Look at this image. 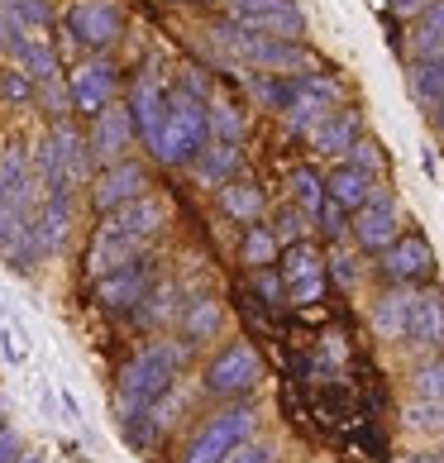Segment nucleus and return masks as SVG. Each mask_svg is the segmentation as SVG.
Wrapping results in <instances>:
<instances>
[{
	"mask_svg": "<svg viewBox=\"0 0 444 463\" xmlns=\"http://www.w3.org/2000/svg\"><path fill=\"white\" fill-rule=\"evenodd\" d=\"M196 177L206 182V186H225L234 173H239V144H225V139H215L196 153Z\"/></svg>",
	"mask_w": 444,
	"mask_h": 463,
	"instance_id": "4be33fe9",
	"label": "nucleus"
},
{
	"mask_svg": "<svg viewBox=\"0 0 444 463\" xmlns=\"http://www.w3.org/2000/svg\"><path fill=\"white\" fill-rule=\"evenodd\" d=\"M167 225V205H163V196H134V201H125V205H115V211H106V220H100L96 230H106V234H119V239H129V244H148L153 234H158Z\"/></svg>",
	"mask_w": 444,
	"mask_h": 463,
	"instance_id": "0eeeda50",
	"label": "nucleus"
},
{
	"mask_svg": "<svg viewBox=\"0 0 444 463\" xmlns=\"http://www.w3.org/2000/svg\"><path fill=\"white\" fill-rule=\"evenodd\" d=\"M373 192H378V177L364 173V167H354V163H339L335 173L326 177V196H330V201H339L349 215H354V211H358V205H364Z\"/></svg>",
	"mask_w": 444,
	"mask_h": 463,
	"instance_id": "aec40b11",
	"label": "nucleus"
},
{
	"mask_svg": "<svg viewBox=\"0 0 444 463\" xmlns=\"http://www.w3.org/2000/svg\"><path fill=\"white\" fill-rule=\"evenodd\" d=\"M383 278L387 282H397V287H406V282H425L435 272V249L425 244L420 234H397L392 244L383 249Z\"/></svg>",
	"mask_w": 444,
	"mask_h": 463,
	"instance_id": "9b49d317",
	"label": "nucleus"
},
{
	"mask_svg": "<svg viewBox=\"0 0 444 463\" xmlns=\"http://www.w3.org/2000/svg\"><path fill=\"white\" fill-rule=\"evenodd\" d=\"M144 301H153V306H144V325H163L167 316H177V287L173 282H163L153 297H144Z\"/></svg>",
	"mask_w": 444,
	"mask_h": 463,
	"instance_id": "c9c22d12",
	"label": "nucleus"
},
{
	"mask_svg": "<svg viewBox=\"0 0 444 463\" xmlns=\"http://www.w3.org/2000/svg\"><path fill=\"white\" fill-rule=\"evenodd\" d=\"M406 430L444 439V406H435V402H420V397H416L411 406H406Z\"/></svg>",
	"mask_w": 444,
	"mask_h": 463,
	"instance_id": "2f4dec72",
	"label": "nucleus"
},
{
	"mask_svg": "<svg viewBox=\"0 0 444 463\" xmlns=\"http://www.w3.org/2000/svg\"><path fill=\"white\" fill-rule=\"evenodd\" d=\"M0 339H5V358H10V364H20V358H24V349L14 345V335H10V330H0Z\"/></svg>",
	"mask_w": 444,
	"mask_h": 463,
	"instance_id": "de8ad7c7",
	"label": "nucleus"
},
{
	"mask_svg": "<svg viewBox=\"0 0 444 463\" xmlns=\"http://www.w3.org/2000/svg\"><path fill=\"white\" fill-rule=\"evenodd\" d=\"M129 139H134V119H129V110L106 106V110L96 115V129H91V153H96V158L115 163L119 153L129 148Z\"/></svg>",
	"mask_w": 444,
	"mask_h": 463,
	"instance_id": "6ab92c4d",
	"label": "nucleus"
},
{
	"mask_svg": "<svg viewBox=\"0 0 444 463\" xmlns=\"http://www.w3.org/2000/svg\"><path fill=\"white\" fill-rule=\"evenodd\" d=\"M186 364V345H173V339H153L139 354L119 368V383H115V420L125 425L134 420L144 406H153L167 387L177 383V373Z\"/></svg>",
	"mask_w": 444,
	"mask_h": 463,
	"instance_id": "f257e3e1",
	"label": "nucleus"
},
{
	"mask_svg": "<svg viewBox=\"0 0 444 463\" xmlns=\"http://www.w3.org/2000/svg\"><path fill=\"white\" fill-rule=\"evenodd\" d=\"M230 20L249 33H272V39H301L306 14L292 0H230Z\"/></svg>",
	"mask_w": 444,
	"mask_h": 463,
	"instance_id": "423d86ee",
	"label": "nucleus"
},
{
	"mask_svg": "<svg viewBox=\"0 0 444 463\" xmlns=\"http://www.w3.org/2000/svg\"><path fill=\"white\" fill-rule=\"evenodd\" d=\"M215 39L234 48L244 62L253 67H263V72L272 77H301V72H316V58L301 48V39H272V33H249V29H239L234 20L230 24H220L215 29Z\"/></svg>",
	"mask_w": 444,
	"mask_h": 463,
	"instance_id": "7ed1b4c3",
	"label": "nucleus"
},
{
	"mask_svg": "<svg viewBox=\"0 0 444 463\" xmlns=\"http://www.w3.org/2000/svg\"><path fill=\"white\" fill-rule=\"evenodd\" d=\"M173 5H201V0H173Z\"/></svg>",
	"mask_w": 444,
	"mask_h": 463,
	"instance_id": "3c124183",
	"label": "nucleus"
},
{
	"mask_svg": "<svg viewBox=\"0 0 444 463\" xmlns=\"http://www.w3.org/2000/svg\"><path fill=\"white\" fill-rule=\"evenodd\" d=\"M0 91H5L10 100H24V96H33V81L24 72H10L5 81H0Z\"/></svg>",
	"mask_w": 444,
	"mask_h": 463,
	"instance_id": "c03bdc74",
	"label": "nucleus"
},
{
	"mask_svg": "<svg viewBox=\"0 0 444 463\" xmlns=\"http://www.w3.org/2000/svg\"><path fill=\"white\" fill-rule=\"evenodd\" d=\"M33 211H20V205H0V253H10L20 244V234L29 230Z\"/></svg>",
	"mask_w": 444,
	"mask_h": 463,
	"instance_id": "f704fd0d",
	"label": "nucleus"
},
{
	"mask_svg": "<svg viewBox=\"0 0 444 463\" xmlns=\"http://www.w3.org/2000/svg\"><path fill=\"white\" fill-rule=\"evenodd\" d=\"M430 119H435V129L444 134V96H439V100H435V106H430Z\"/></svg>",
	"mask_w": 444,
	"mask_h": 463,
	"instance_id": "09e8293b",
	"label": "nucleus"
},
{
	"mask_svg": "<svg viewBox=\"0 0 444 463\" xmlns=\"http://www.w3.org/2000/svg\"><path fill=\"white\" fill-rule=\"evenodd\" d=\"M345 163H354V167H364V173H373V177H378L383 167H387V158H383V144H378V139H364V134H358V139L349 144V153H345Z\"/></svg>",
	"mask_w": 444,
	"mask_h": 463,
	"instance_id": "72a5a7b5",
	"label": "nucleus"
},
{
	"mask_svg": "<svg viewBox=\"0 0 444 463\" xmlns=\"http://www.w3.org/2000/svg\"><path fill=\"white\" fill-rule=\"evenodd\" d=\"M5 33H10V20L0 14V48H5Z\"/></svg>",
	"mask_w": 444,
	"mask_h": 463,
	"instance_id": "8fccbe9b",
	"label": "nucleus"
},
{
	"mask_svg": "<svg viewBox=\"0 0 444 463\" xmlns=\"http://www.w3.org/2000/svg\"><path fill=\"white\" fill-rule=\"evenodd\" d=\"M148 192V167L144 163H129V158H115L106 173L96 177L91 186V201L100 205V211H115V205H125L134 196Z\"/></svg>",
	"mask_w": 444,
	"mask_h": 463,
	"instance_id": "ddd939ff",
	"label": "nucleus"
},
{
	"mask_svg": "<svg viewBox=\"0 0 444 463\" xmlns=\"http://www.w3.org/2000/svg\"><path fill=\"white\" fill-rule=\"evenodd\" d=\"M425 5H430V0H387V10L397 14V20H416Z\"/></svg>",
	"mask_w": 444,
	"mask_h": 463,
	"instance_id": "a18cd8bd",
	"label": "nucleus"
},
{
	"mask_svg": "<svg viewBox=\"0 0 444 463\" xmlns=\"http://www.w3.org/2000/svg\"><path fill=\"white\" fill-rule=\"evenodd\" d=\"M253 430H259V411H253V406H225L220 416H211L192 435L182 463H225L239 444L253 439Z\"/></svg>",
	"mask_w": 444,
	"mask_h": 463,
	"instance_id": "20e7f679",
	"label": "nucleus"
},
{
	"mask_svg": "<svg viewBox=\"0 0 444 463\" xmlns=\"http://www.w3.org/2000/svg\"><path fill=\"white\" fill-rule=\"evenodd\" d=\"M306 230H311V215H306L301 205H292V211H282V215H278V225H272V239H278V244H297Z\"/></svg>",
	"mask_w": 444,
	"mask_h": 463,
	"instance_id": "e433bc0d",
	"label": "nucleus"
},
{
	"mask_svg": "<svg viewBox=\"0 0 444 463\" xmlns=\"http://www.w3.org/2000/svg\"><path fill=\"white\" fill-rule=\"evenodd\" d=\"M292 201H297L311 220H316L320 201H326V177H316L311 167H297V173H292Z\"/></svg>",
	"mask_w": 444,
	"mask_h": 463,
	"instance_id": "7c9ffc66",
	"label": "nucleus"
},
{
	"mask_svg": "<svg viewBox=\"0 0 444 463\" xmlns=\"http://www.w3.org/2000/svg\"><path fill=\"white\" fill-rule=\"evenodd\" d=\"M444 53V0H430L416 14V33H411V58H430Z\"/></svg>",
	"mask_w": 444,
	"mask_h": 463,
	"instance_id": "393cba45",
	"label": "nucleus"
},
{
	"mask_svg": "<svg viewBox=\"0 0 444 463\" xmlns=\"http://www.w3.org/2000/svg\"><path fill=\"white\" fill-rule=\"evenodd\" d=\"M287 297H292V306H316L320 297H326V272H320V278H306V282H292Z\"/></svg>",
	"mask_w": 444,
	"mask_h": 463,
	"instance_id": "58836bf2",
	"label": "nucleus"
},
{
	"mask_svg": "<svg viewBox=\"0 0 444 463\" xmlns=\"http://www.w3.org/2000/svg\"><path fill=\"white\" fill-rule=\"evenodd\" d=\"M206 125H211L215 139H225V144L244 139V115H239V106H234V100H225V96H211L206 100Z\"/></svg>",
	"mask_w": 444,
	"mask_h": 463,
	"instance_id": "cd10ccee",
	"label": "nucleus"
},
{
	"mask_svg": "<svg viewBox=\"0 0 444 463\" xmlns=\"http://www.w3.org/2000/svg\"><path fill=\"white\" fill-rule=\"evenodd\" d=\"M0 14H5L10 24L29 29V33L53 24V10H48V0H5V10H0Z\"/></svg>",
	"mask_w": 444,
	"mask_h": 463,
	"instance_id": "c756f323",
	"label": "nucleus"
},
{
	"mask_svg": "<svg viewBox=\"0 0 444 463\" xmlns=\"http://www.w3.org/2000/svg\"><path fill=\"white\" fill-rule=\"evenodd\" d=\"M239 259H244L249 268H268V263H278V239H272V230L249 225L244 244H239Z\"/></svg>",
	"mask_w": 444,
	"mask_h": 463,
	"instance_id": "c85d7f7f",
	"label": "nucleus"
},
{
	"mask_svg": "<svg viewBox=\"0 0 444 463\" xmlns=\"http://www.w3.org/2000/svg\"><path fill=\"white\" fill-rule=\"evenodd\" d=\"M253 287H259V297H263L268 306H278V301H282V291H287L282 272H268V268H253Z\"/></svg>",
	"mask_w": 444,
	"mask_h": 463,
	"instance_id": "ea45409f",
	"label": "nucleus"
},
{
	"mask_svg": "<svg viewBox=\"0 0 444 463\" xmlns=\"http://www.w3.org/2000/svg\"><path fill=\"white\" fill-rule=\"evenodd\" d=\"M345 215H349L345 205H339V201H330V196H326V201H320V211H316V225H320V234H330V239H339V234L349 230V225H345Z\"/></svg>",
	"mask_w": 444,
	"mask_h": 463,
	"instance_id": "4c0bfd02",
	"label": "nucleus"
},
{
	"mask_svg": "<svg viewBox=\"0 0 444 463\" xmlns=\"http://www.w3.org/2000/svg\"><path fill=\"white\" fill-rule=\"evenodd\" d=\"M220 205H225V215L253 225V220L263 215V192L253 182H225V186H220Z\"/></svg>",
	"mask_w": 444,
	"mask_h": 463,
	"instance_id": "a878e982",
	"label": "nucleus"
},
{
	"mask_svg": "<svg viewBox=\"0 0 444 463\" xmlns=\"http://www.w3.org/2000/svg\"><path fill=\"white\" fill-rule=\"evenodd\" d=\"M115 67L110 62H81L72 67V77H67V100L81 110V115H100L110 106V96H115Z\"/></svg>",
	"mask_w": 444,
	"mask_h": 463,
	"instance_id": "f8f14e48",
	"label": "nucleus"
},
{
	"mask_svg": "<svg viewBox=\"0 0 444 463\" xmlns=\"http://www.w3.org/2000/svg\"><path fill=\"white\" fill-rule=\"evenodd\" d=\"M406 345H416V349L444 345V291H411V311H406Z\"/></svg>",
	"mask_w": 444,
	"mask_h": 463,
	"instance_id": "4468645a",
	"label": "nucleus"
},
{
	"mask_svg": "<svg viewBox=\"0 0 444 463\" xmlns=\"http://www.w3.org/2000/svg\"><path fill=\"white\" fill-rule=\"evenodd\" d=\"M39 177H43V186H77V182L91 177L87 139H81L67 119H53V129H48V139L39 148Z\"/></svg>",
	"mask_w": 444,
	"mask_h": 463,
	"instance_id": "39448f33",
	"label": "nucleus"
},
{
	"mask_svg": "<svg viewBox=\"0 0 444 463\" xmlns=\"http://www.w3.org/2000/svg\"><path fill=\"white\" fill-rule=\"evenodd\" d=\"M406 91L420 110H430L435 100L444 96V53H430V58H411L406 67Z\"/></svg>",
	"mask_w": 444,
	"mask_h": 463,
	"instance_id": "412c9836",
	"label": "nucleus"
},
{
	"mask_svg": "<svg viewBox=\"0 0 444 463\" xmlns=\"http://www.w3.org/2000/svg\"><path fill=\"white\" fill-rule=\"evenodd\" d=\"M20 463H43V458H20Z\"/></svg>",
	"mask_w": 444,
	"mask_h": 463,
	"instance_id": "603ef678",
	"label": "nucleus"
},
{
	"mask_svg": "<svg viewBox=\"0 0 444 463\" xmlns=\"http://www.w3.org/2000/svg\"><path fill=\"white\" fill-rule=\"evenodd\" d=\"M406 311H411V291H383L373 301V330L378 339H406Z\"/></svg>",
	"mask_w": 444,
	"mask_h": 463,
	"instance_id": "5701e85b",
	"label": "nucleus"
},
{
	"mask_svg": "<svg viewBox=\"0 0 444 463\" xmlns=\"http://www.w3.org/2000/svg\"><path fill=\"white\" fill-rule=\"evenodd\" d=\"M220 325H225L220 301L201 297V301H192V306H182V335H186V345H206V339L220 335Z\"/></svg>",
	"mask_w": 444,
	"mask_h": 463,
	"instance_id": "b1692460",
	"label": "nucleus"
},
{
	"mask_svg": "<svg viewBox=\"0 0 444 463\" xmlns=\"http://www.w3.org/2000/svg\"><path fill=\"white\" fill-rule=\"evenodd\" d=\"M225 463H278V444H239Z\"/></svg>",
	"mask_w": 444,
	"mask_h": 463,
	"instance_id": "a19ab883",
	"label": "nucleus"
},
{
	"mask_svg": "<svg viewBox=\"0 0 444 463\" xmlns=\"http://www.w3.org/2000/svg\"><path fill=\"white\" fill-rule=\"evenodd\" d=\"M401 234V211H397V196H387L383 186L373 192L364 205L354 211V239H358V249H368V253H383L392 239Z\"/></svg>",
	"mask_w": 444,
	"mask_h": 463,
	"instance_id": "1a4fd4ad",
	"label": "nucleus"
},
{
	"mask_svg": "<svg viewBox=\"0 0 444 463\" xmlns=\"http://www.w3.org/2000/svg\"><path fill=\"white\" fill-rule=\"evenodd\" d=\"M358 129H364V115H358V110H339V106H335L311 134H306V139H311L316 153H326V158H345L349 144L358 139Z\"/></svg>",
	"mask_w": 444,
	"mask_h": 463,
	"instance_id": "dca6fc26",
	"label": "nucleus"
},
{
	"mask_svg": "<svg viewBox=\"0 0 444 463\" xmlns=\"http://www.w3.org/2000/svg\"><path fill=\"white\" fill-rule=\"evenodd\" d=\"M62 411H67V420H81V402H77L67 387H62Z\"/></svg>",
	"mask_w": 444,
	"mask_h": 463,
	"instance_id": "49530a36",
	"label": "nucleus"
},
{
	"mask_svg": "<svg viewBox=\"0 0 444 463\" xmlns=\"http://www.w3.org/2000/svg\"><path fill=\"white\" fill-rule=\"evenodd\" d=\"M163 106H167V87H163V77L158 72H139V81H134V91H129V119H134V129L148 134L158 129V119H163Z\"/></svg>",
	"mask_w": 444,
	"mask_h": 463,
	"instance_id": "f3484780",
	"label": "nucleus"
},
{
	"mask_svg": "<svg viewBox=\"0 0 444 463\" xmlns=\"http://www.w3.org/2000/svg\"><path fill=\"white\" fill-rule=\"evenodd\" d=\"M411 392L420 402H435V406H444V358H430L425 368H416V377H411Z\"/></svg>",
	"mask_w": 444,
	"mask_h": 463,
	"instance_id": "473e14b6",
	"label": "nucleus"
},
{
	"mask_svg": "<svg viewBox=\"0 0 444 463\" xmlns=\"http://www.w3.org/2000/svg\"><path fill=\"white\" fill-rule=\"evenodd\" d=\"M259 383H263V358L253 354V345H230L206 368V392H215V397H244Z\"/></svg>",
	"mask_w": 444,
	"mask_h": 463,
	"instance_id": "6e6552de",
	"label": "nucleus"
},
{
	"mask_svg": "<svg viewBox=\"0 0 444 463\" xmlns=\"http://www.w3.org/2000/svg\"><path fill=\"white\" fill-rule=\"evenodd\" d=\"M20 458H24L20 430H14V425H0V463H20Z\"/></svg>",
	"mask_w": 444,
	"mask_h": 463,
	"instance_id": "79ce46f5",
	"label": "nucleus"
},
{
	"mask_svg": "<svg viewBox=\"0 0 444 463\" xmlns=\"http://www.w3.org/2000/svg\"><path fill=\"white\" fill-rule=\"evenodd\" d=\"M330 272H335V282H339V287H354V282H358L354 253H335V259H330Z\"/></svg>",
	"mask_w": 444,
	"mask_h": 463,
	"instance_id": "37998d69",
	"label": "nucleus"
},
{
	"mask_svg": "<svg viewBox=\"0 0 444 463\" xmlns=\"http://www.w3.org/2000/svg\"><path fill=\"white\" fill-rule=\"evenodd\" d=\"M326 272V259L316 253V244H306V239H297V244H287L282 253V282H306V278H320Z\"/></svg>",
	"mask_w": 444,
	"mask_h": 463,
	"instance_id": "bb28decb",
	"label": "nucleus"
},
{
	"mask_svg": "<svg viewBox=\"0 0 444 463\" xmlns=\"http://www.w3.org/2000/svg\"><path fill=\"white\" fill-rule=\"evenodd\" d=\"M0 205H20L33 211V163L24 148H10L0 158Z\"/></svg>",
	"mask_w": 444,
	"mask_h": 463,
	"instance_id": "a211bd4d",
	"label": "nucleus"
},
{
	"mask_svg": "<svg viewBox=\"0 0 444 463\" xmlns=\"http://www.w3.org/2000/svg\"><path fill=\"white\" fill-rule=\"evenodd\" d=\"M144 291H148V268L129 263V268H115L106 278H96V306L100 311H129L134 301H144Z\"/></svg>",
	"mask_w": 444,
	"mask_h": 463,
	"instance_id": "2eb2a0df",
	"label": "nucleus"
},
{
	"mask_svg": "<svg viewBox=\"0 0 444 463\" xmlns=\"http://www.w3.org/2000/svg\"><path fill=\"white\" fill-rule=\"evenodd\" d=\"M67 24V39H72L77 48H110L119 39V10L110 5V0H81V5H72L62 14Z\"/></svg>",
	"mask_w": 444,
	"mask_h": 463,
	"instance_id": "9d476101",
	"label": "nucleus"
},
{
	"mask_svg": "<svg viewBox=\"0 0 444 463\" xmlns=\"http://www.w3.org/2000/svg\"><path fill=\"white\" fill-rule=\"evenodd\" d=\"M211 144V125H206V100L186 87H173L167 91V106H163V119L158 129L148 134V148L158 163H192L201 148Z\"/></svg>",
	"mask_w": 444,
	"mask_h": 463,
	"instance_id": "f03ea898",
	"label": "nucleus"
}]
</instances>
